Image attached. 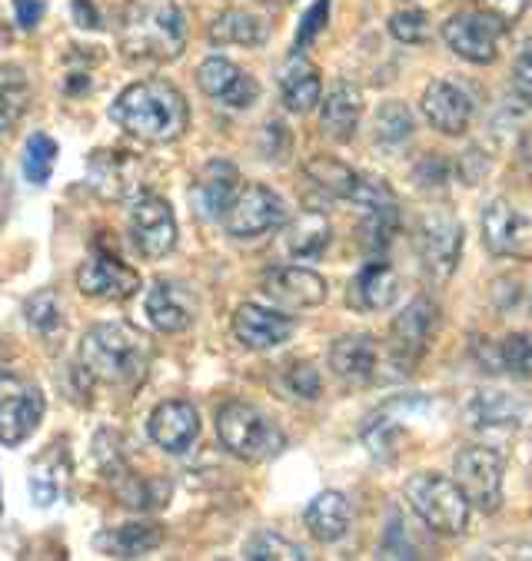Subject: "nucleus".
Wrapping results in <instances>:
<instances>
[{
  "instance_id": "f257e3e1",
  "label": "nucleus",
  "mask_w": 532,
  "mask_h": 561,
  "mask_svg": "<svg viewBox=\"0 0 532 561\" xmlns=\"http://www.w3.org/2000/svg\"><path fill=\"white\" fill-rule=\"evenodd\" d=\"M150 343L131 322H97L80 340V369L103 386H137L150 369Z\"/></svg>"
},
{
  "instance_id": "f03ea898",
  "label": "nucleus",
  "mask_w": 532,
  "mask_h": 561,
  "mask_svg": "<svg viewBox=\"0 0 532 561\" xmlns=\"http://www.w3.org/2000/svg\"><path fill=\"white\" fill-rule=\"evenodd\" d=\"M111 117L144 144H170L190 124L186 96L167 80H137L111 106Z\"/></svg>"
},
{
  "instance_id": "7ed1b4c3",
  "label": "nucleus",
  "mask_w": 532,
  "mask_h": 561,
  "mask_svg": "<svg viewBox=\"0 0 532 561\" xmlns=\"http://www.w3.org/2000/svg\"><path fill=\"white\" fill-rule=\"evenodd\" d=\"M121 47L131 60H177L186 47V18L177 0H134L121 24Z\"/></svg>"
},
{
  "instance_id": "20e7f679",
  "label": "nucleus",
  "mask_w": 532,
  "mask_h": 561,
  "mask_svg": "<svg viewBox=\"0 0 532 561\" xmlns=\"http://www.w3.org/2000/svg\"><path fill=\"white\" fill-rule=\"evenodd\" d=\"M403 495L409 502V508L419 515V522L446 538H456L469 528V502L460 492V485L440 472H416L406 479Z\"/></svg>"
},
{
  "instance_id": "39448f33",
  "label": "nucleus",
  "mask_w": 532,
  "mask_h": 561,
  "mask_svg": "<svg viewBox=\"0 0 532 561\" xmlns=\"http://www.w3.org/2000/svg\"><path fill=\"white\" fill-rule=\"evenodd\" d=\"M217 435L230 456L244 462H270L286 448V435L257 409L247 402H227L217 412Z\"/></svg>"
},
{
  "instance_id": "423d86ee",
  "label": "nucleus",
  "mask_w": 532,
  "mask_h": 561,
  "mask_svg": "<svg viewBox=\"0 0 532 561\" xmlns=\"http://www.w3.org/2000/svg\"><path fill=\"white\" fill-rule=\"evenodd\" d=\"M416 253L422 263V273L446 283L460 260H463V222L450 209H430L416 227Z\"/></svg>"
},
{
  "instance_id": "0eeeda50",
  "label": "nucleus",
  "mask_w": 532,
  "mask_h": 561,
  "mask_svg": "<svg viewBox=\"0 0 532 561\" xmlns=\"http://www.w3.org/2000/svg\"><path fill=\"white\" fill-rule=\"evenodd\" d=\"M440 325V306L430 296L412 299L389 329V363L393 369H399L403 376L416 369V363L422 359V353L430 350L433 335Z\"/></svg>"
},
{
  "instance_id": "6e6552de",
  "label": "nucleus",
  "mask_w": 532,
  "mask_h": 561,
  "mask_svg": "<svg viewBox=\"0 0 532 561\" xmlns=\"http://www.w3.org/2000/svg\"><path fill=\"white\" fill-rule=\"evenodd\" d=\"M453 482L466 495L469 508H479L483 515L499 512V505H502V456L489 445H466L456 456Z\"/></svg>"
},
{
  "instance_id": "1a4fd4ad",
  "label": "nucleus",
  "mask_w": 532,
  "mask_h": 561,
  "mask_svg": "<svg viewBox=\"0 0 532 561\" xmlns=\"http://www.w3.org/2000/svg\"><path fill=\"white\" fill-rule=\"evenodd\" d=\"M286 222V203L263 183H244L224 213V227L237 240H253Z\"/></svg>"
},
{
  "instance_id": "9d476101",
  "label": "nucleus",
  "mask_w": 532,
  "mask_h": 561,
  "mask_svg": "<svg viewBox=\"0 0 532 561\" xmlns=\"http://www.w3.org/2000/svg\"><path fill=\"white\" fill-rule=\"evenodd\" d=\"M87 180L103 199H134L144 193L147 163L127 150H93L87 160Z\"/></svg>"
},
{
  "instance_id": "9b49d317",
  "label": "nucleus",
  "mask_w": 532,
  "mask_h": 561,
  "mask_svg": "<svg viewBox=\"0 0 532 561\" xmlns=\"http://www.w3.org/2000/svg\"><path fill=\"white\" fill-rule=\"evenodd\" d=\"M44 419V396L18 376H0V445L27 442Z\"/></svg>"
},
{
  "instance_id": "f8f14e48",
  "label": "nucleus",
  "mask_w": 532,
  "mask_h": 561,
  "mask_svg": "<svg viewBox=\"0 0 532 561\" xmlns=\"http://www.w3.org/2000/svg\"><path fill=\"white\" fill-rule=\"evenodd\" d=\"M483 243L499 260H532V219L506 199L483 209Z\"/></svg>"
},
{
  "instance_id": "ddd939ff",
  "label": "nucleus",
  "mask_w": 532,
  "mask_h": 561,
  "mask_svg": "<svg viewBox=\"0 0 532 561\" xmlns=\"http://www.w3.org/2000/svg\"><path fill=\"white\" fill-rule=\"evenodd\" d=\"M177 216L167 199L140 196L131 213V240L144 260H163L177 247Z\"/></svg>"
},
{
  "instance_id": "4468645a",
  "label": "nucleus",
  "mask_w": 532,
  "mask_h": 561,
  "mask_svg": "<svg viewBox=\"0 0 532 561\" xmlns=\"http://www.w3.org/2000/svg\"><path fill=\"white\" fill-rule=\"evenodd\" d=\"M499 34H502V27L493 18H486L483 11H463L443 24L446 47L476 67H486L499 57Z\"/></svg>"
},
{
  "instance_id": "2eb2a0df",
  "label": "nucleus",
  "mask_w": 532,
  "mask_h": 561,
  "mask_svg": "<svg viewBox=\"0 0 532 561\" xmlns=\"http://www.w3.org/2000/svg\"><path fill=\"white\" fill-rule=\"evenodd\" d=\"M77 289L87 299H97V302H121V299H131L140 289V273L134 266L121 263L117 256L97 253L87 263H80Z\"/></svg>"
},
{
  "instance_id": "dca6fc26",
  "label": "nucleus",
  "mask_w": 532,
  "mask_h": 561,
  "mask_svg": "<svg viewBox=\"0 0 532 561\" xmlns=\"http://www.w3.org/2000/svg\"><path fill=\"white\" fill-rule=\"evenodd\" d=\"M419 110H422L426 124L443 137H463L469 130V121H473L469 93L450 80H433L430 87H426Z\"/></svg>"
},
{
  "instance_id": "f3484780",
  "label": "nucleus",
  "mask_w": 532,
  "mask_h": 561,
  "mask_svg": "<svg viewBox=\"0 0 532 561\" xmlns=\"http://www.w3.org/2000/svg\"><path fill=\"white\" fill-rule=\"evenodd\" d=\"M263 296L283 309H313L327 302V279L303 266H273L263 273Z\"/></svg>"
},
{
  "instance_id": "a211bd4d",
  "label": "nucleus",
  "mask_w": 532,
  "mask_h": 561,
  "mask_svg": "<svg viewBox=\"0 0 532 561\" xmlns=\"http://www.w3.org/2000/svg\"><path fill=\"white\" fill-rule=\"evenodd\" d=\"M196 83L206 96L220 100L224 106H234V110H247L260 96V83L227 57L203 60L196 70Z\"/></svg>"
},
{
  "instance_id": "6ab92c4d",
  "label": "nucleus",
  "mask_w": 532,
  "mask_h": 561,
  "mask_svg": "<svg viewBox=\"0 0 532 561\" xmlns=\"http://www.w3.org/2000/svg\"><path fill=\"white\" fill-rule=\"evenodd\" d=\"M147 435L154 438L157 448L170 456H183L190 453V445L196 442L200 435V415L190 402L183 399H167L160 402L150 419H147Z\"/></svg>"
},
{
  "instance_id": "aec40b11",
  "label": "nucleus",
  "mask_w": 532,
  "mask_h": 561,
  "mask_svg": "<svg viewBox=\"0 0 532 561\" xmlns=\"http://www.w3.org/2000/svg\"><path fill=\"white\" fill-rule=\"evenodd\" d=\"M426 409H433L430 399H396V402L383 405V409L370 419V425H366V432H363V438H366V445H370V453L380 456V459L396 456V453H399V445H403V435L409 432V422H412L419 412H426Z\"/></svg>"
},
{
  "instance_id": "412c9836",
  "label": "nucleus",
  "mask_w": 532,
  "mask_h": 561,
  "mask_svg": "<svg viewBox=\"0 0 532 561\" xmlns=\"http://www.w3.org/2000/svg\"><path fill=\"white\" fill-rule=\"evenodd\" d=\"M234 335L247 350L267 353V350H276V346H283L290 340V335H293V319L283 316L280 309L244 302L234 312Z\"/></svg>"
},
{
  "instance_id": "4be33fe9",
  "label": "nucleus",
  "mask_w": 532,
  "mask_h": 561,
  "mask_svg": "<svg viewBox=\"0 0 532 561\" xmlns=\"http://www.w3.org/2000/svg\"><path fill=\"white\" fill-rule=\"evenodd\" d=\"M330 369L350 382V386H366L376 379L380 369V346L370 332H347L330 346Z\"/></svg>"
},
{
  "instance_id": "5701e85b",
  "label": "nucleus",
  "mask_w": 532,
  "mask_h": 561,
  "mask_svg": "<svg viewBox=\"0 0 532 561\" xmlns=\"http://www.w3.org/2000/svg\"><path fill=\"white\" fill-rule=\"evenodd\" d=\"M237 190H240V170L230 160H210L196 176L193 206L203 219H224Z\"/></svg>"
},
{
  "instance_id": "b1692460",
  "label": "nucleus",
  "mask_w": 532,
  "mask_h": 561,
  "mask_svg": "<svg viewBox=\"0 0 532 561\" xmlns=\"http://www.w3.org/2000/svg\"><path fill=\"white\" fill-rule=\"evenodd\" d=\"M154 329L173 335V332H186L190 322H193V312H196V299L186 286L173 283V279H157L147 293V302H144Z\"/></svg>"
},
{
  "instance_id": "393cba45",
  "label": "nucleus",
  "mask_w": 532,
  "mask_h": 561,
  "mask_svg": "<svg viewBox=\"0 0 532 561\" xmlns=\"http://www.w3.org/2000/svg\"><path fill=\"white\" fill-rule=\"evenodd\" d=\"M466 419L483 435H512L522 425V402L502 389H479L469 399Z\"/></svg>"
},
{
  "instance_id": "a878e982",
  "label": "nucleus",
  "mask_w": 532,
  "mask_h": 561,
  "mask_svg": "<svg viewBox=\"0 0 532 561\" xmlns=\"http://www.w3.org/2000/svg\"><path fill=\"white\" fill-rule=\"evenodd\" d=\"M399 296V276L396 270L380 256V260H370L356 279L350 283V306L353 309H366V312H383L396 302Z\"/></svg>"
},
{
  "instance_id": "bb28decb",
  "label": "nucleus",
  "mask_w": 532,
  "mask_h": 561,
  "mask_svg": "<svg viewBox=\"0 0 532 561\" xmlns=\"http://www.w3.org/2000/svg\"><path fill=\"white\" fill-rule=\"evenodd\" d=\"M303 522H306L309 535H313L319 545H333V541H340V538L350 531L353 505H350V499H347L343 492L327 489V492H319V495L306 505Z\"/></svg>"
},
{
  "instance_id": "cd10ccee",
  "label": "nucleus",
  "mask_w": 532,
  "mask_h": 561,
  "mask_svg": "<svg viewBox=\"0 0 532 561\" xmlns=\"http://www.w3.org/2000/svg\"><path fill=\"white\" fill-rule=\"evenodd\" d=\"M330 240H333L330 219L324 213H316V209L299 213L293 222H286V230H283V250L293 260H316V256H324L327 247H330Z\"/></svg>"
},
{
  "instance_id": "c85d7f7f",
  "label": "nucleus",
  "mask_w": 532,
  "mask_h": 561,
  "mask_svg": "<svg viewBox=\"0 0 532 561\" xmlns=\"http://www.w3.org/2000/svg\"><path fill=\"white\" fill-rule=\"evenodd\" d=\"M360 117H363V96L350 83H340L324 100V106H319V124H324L327 137H333L337 144L353 140V134L360 127Z\"/></svg>"
},
{
  "instance_id": "c756f323",
  "label": "nucleus",
  "mask_w": 532,
  "mask_h": 561,
  "mask_svg": "<svg viewBox=\"0 0 532 561\" xmlns=\"http://www.w3.org/2000/svg\"><path fill=\"white\" fill-rule=\"evenodd\" d=\"M70 482V456L64 453V442L57 438L50 448H44V456L34 459L31 466V495L37 505H54L64 485Z\"/></svg>"
},
{
  "instance_id": "7c9ffc66",
  "label": "nucleus",
  "mask_w": 532,
  "mask_h": 561,
  "mask_svg": "<svg viewBox=\"0 0 532 561\" xmlns=\"http://www.w3.org/2000/svg\"><path fill=\"white\" fill-rule=\"evenodd\" d=\"M319 93H324V77H319V70L309 60H303L296 54L280 77L283 106L290 110V114H309V110L319 103Z\"/></svg>"
},
{
  "instance_id": "2f4dec72",
  "label": "nucleus",
  "mask_w": 532,
  "mask_h": 561,
  "mask_svg": "<svg viewBox=\"0 0 532 561\" xmlns=\"http://www.w3.org/2000/svg\"><path fill=\"white\" fill-rule=\"evenodd\" d=\"M160 541H163V528L150 525V522L147 525L144 522L121 525V528H111V531H103V535L93 538V545L100 551H106L111 558H144L154 548H160Z\"/></svg>"
},
{
  "instance_id": "473e14b6",
  "label": "nucleus",
  "mask_w": 532,
  "mask_h": 561,
  "mask_svg": "<svg viewBox=\"0 0 532 561\" xmlns=\"http://www.w3.org/2000/svg\"><path fill=\"white\" fill-rule=\"evenodd\" d=\"M399 230V209L396 203H383V206H370L363 222H360V247L370 260H380L389 247H393V237Z\"/></svg>"
},
{
  "instance_id": "72a5a7b5",
  "label": "nucleus",
  "mask_w": 532,
  "mask_h": 561,
  "mask_svg": "<svg viewBox=\"0 0 532 561\" xmlns=\"http://www.w3.org/2000/svg\"><path fill=\"white\" fill-rule=\"evenodd\" d=\"M486 363L496 373H506L512 379H529L532 376V335L529 332H509L499 343L486 350Z\"/></svg>"
},
{
  "instance_id": "f704fd0d",
  "label": "nucleus",
  "mask_w": 532,
  "mask_h": 561,
  "mask_svg": "<svg viewBox=\"0 0 532 561\" xmlns=\"http://www.w3.org/2000/svg\"><path fill=\"white\" fill-rule=\"evenodd\" d=\"M306 176H309L319 190H327L330 196L350 199V203H353V193H356V186H360V173H356L353 167H347L343 160L327 157V153H319V157H309V160H306Z\"/></svg>"
},
{
  "instance_id": "c9c22d12",
  "label": "nucleus",
  "mask_w": 532,
  "mask_h": 561,
  "mask_svg": "<svg viewBox=\"0 0 532 561\" xmlns=\"http://www.w3.org/2000/svg\"><path fill=\"white\" fill-rule=\"evenodd\" d=\"M267 41L263 21L247 11H227L210 24V44L217 47H257Z\"/></svg>"
},
{
  "instance_id": "e433bc0d",
  "label": "nucleus",
  "mask_w": 532,
  "mask_h": 561,
  "mask_svg": "<svg viewBox=\"0 0 532 561\" xmlns=\"http://www.w3.org/2000/svg\"><path fill=\"white\" fill-rule=\"evenodd\" d=\"M31 103V83L21 67L0 64V130H8L27 114Z\"/></svg>"
},
{
  "instance_id": "4c0bfd02",
  "label": "nucleus",
  "mask_w": 532,
  "mask_h": 561,
  "mask_svg": "<svg viewBox=\"0 0 532 561\" xmlns=\"http://www.w3.org/2000/svg\"><path fill=\"white\" fill-rule=\"evenodd\" d=\"M24 316H27V325L41 335V340H57V335L64 332V312H60V302L50 289L34 293L24 306Z\"/></svg>"
},
{
  "instance_id": "58836bf2",
  "label": "nucleus",
  "mask_w": 532,
  "mask_h": 561,
  "mask_svg": "<svg viewBox=\"0 0 532 561\" xmlns=\"http://www.w3.org/2000/svg\"><path fill=\"white\" fill-rule=\"evenodd\" d=\"M57 140L54 137H47V134H34L27 144H24V160H21V167H24V176L34 183V186H44L47 180H50V173H54V167H57Z\"/></svg>"
},
{
  "instance_id": "ea45409f",
  "label": "nucleus",
  "mask_w": 532,
  "mask_h": 561,
  "mask_svg": "<svg viewBox=\"0 0 532 561\" xmlns=\"http://www.w3.org/2000/svg\"><path fill=\"white\" fill-rule=\"evenodd\" d=\"M376 140L386 144V147H399L412 137V114H409V106L399 103V100H389L376 110Z\"/></svg>"
},
{
  "instance_id": "a19ab883",
  "label": "nucleus",
  "mask_w": 532,
  "mask_h": 561,
  "mask_svg": "<svg viewBox=\"0 0 532 561\" xmlns=\"http://www.w3.org/2000/svg\"><path fill=\"white\" fill-rule=\"evenodd\" d=\"M244 558H250V561H303L306 551L276 531H260L247 541Z\"/></svg>"
},
{
  "instance_id": "79ce46f5",
  "label": "nucleus",
  "mask_w": 532,
  "mask_h": 561,
  "mask_svg": "<svg viewBox=\"0 0 532 561\" xmlns=\"http://www.w3.org/2000/svg\"><path fill=\"white\" fill-rule=\"evenodd\" d=\"M389 34L399 44H422L426 37H430V18H426V11L406 8V11L389 18Z\"/></svg>"
},
{
  "instance_id": "37998d69",
  "label": "nucleus",
  "mask_w": 532,
  "mask_h": 561,
  "mask_svg": "<svg viewBox=\"0 0 532 561\" xmlns=\"http://www.w3.org/2000/svg\"><path fill=\"white\" fill-rule=\"evenodd\" d=\"M286 389H290L296 399L313 402V399L324 396V379H319V373H316L309 363H296V366L286 369Z\"/></svg>"
},
{
  "instance_id": "c03bdc74",
  "label": "nucleus",
  "mask_w": 532,
  "mask_h": 561,
  "mask_svg": "<svg viewBox=\"0 0 532 561\" xmlns=\"http://www.w3.org/2000/svg\"><path fill=\"white\" fill-rule=\"evenodd\" d=\"M525 4L529 0H476V11L493 18L502 31H509L525 14Z\"/></svg>"
},
{
  "instance_id": "a18cd8bd",
  "label": "nucleus",
  "mask_w": 532,
  "mask_h": 561,
  "mask_svg": "<svg viewBox=\"0 0 532 561\" xmlns=\"http://www.w3.org/2000/svg\"><path fill=\"white\" fill-rule=\"evenodd\" d=\"M327 21H330V0H316V4L306 11L299 31H296V50H303L306 44H313L316 34L327 27Z\"/></svg>"
},
{
  "instance_id": "49530a36",
  "label": "nucleus",
  "mask_w": 532,
  "mask_h": 561,
  "mask_svg": "<svg viewBox=\"0 0 532 561\" xmlns=\"http://www.w3.org/2000/svg\"><path fill=\"white\" fill-rule=\"evenodd\" d=\"M512 87L516 93L532 106V41L519 50L516 57V67H512Z\"/></svg>"
},
{
  "instance_id": "de8ad7c7",
  "label": "nucleus",
  "mask_w": 532,
  "mask_h": 561,
  "mask_svg": "<svg viewBox=\"0 0 532 561\" xmlns=\"http://www.w3.org/2000/svg\"><path fill=\"white\" fill-rule=\"evenodd\" d=\"M486 170H489V160H486V153H483V150H469V153H463V160H460V176H463L469 186H476V183L486 176Z\"/></svg>"
},
{
  "instance_id": "09e8293b",
  "label": "nucleus",
  "mask_w": 532,
  "mask_h": 561,
  "mask_svg": "<svg viewBox=\"0 0 532 561\" xmlns=\"http://www.w3.org/2000/svg\"><path fill=\"white\" fill-rule=\"evenodd\" d=\"M14 11H18V24L24 31H34L44 18V0H14Z\"/></svg>"
},
{
  "instance_id": "8fccbe9b",
  "label": "nucleus",
  "mask_w": 532,
  "mask_h": 561,
  "mask_svg": "<svg viewBox=\"0 0 532 561\" xmlns=\"http://www.w3.org/2000/svg\"><path fill=\"white\" fill-rule=\"evenodd\" d=\"M73 18H77V24L87 27V31L100 27V14L90 8V0H73Z\"/></svg>"
},
{
  "instance_id": "3c124183",
  "label": "nucleus",
  "mask_w": 532,
  "mask_h": 561,
  "mask_svg": "<svg viewBox=\"0 0 532 561\" xmlns=\"http://www.w3.org/2000/svg\"><path fill=\"white\" fill-rule=\"evenodd\" d=\"M267 4H276V8H286V4H293V0H267Z\"/></svg>"
},
{
  "instance_id": "603ef678",
  "label": "nucleus",
  "mask_w": 532,
  "mask_h": 561,
  "mask_svg": "<svg viewBox=\"0 0 532 561\" xmlns=\"http://www.w3.org/2000/svg\"><path fill=\"white\" fill-rule=\"evenodd\" d=\"M529 312H532V289H529Z\"/></svg>"
},
{
  "instance_id": "864d4df0",
  "label": "nucleus",
  "mask_w": 532,
  "mask_h": 561,
  "mask_svg": "<svg viewBox=\"0 0 532 561\" xmlns=\"http://www.w3.org/2000/svg\"><path fill=\"white\" fill-rule=\"evenodd\" d=\"M0 512H4V505H0Z\"/></svg>"
}]
</instances>
